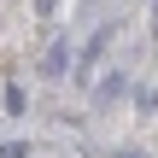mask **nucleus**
Here are the masks:
<instances>
[{"instance_id": "1", "label": "nucleus", "mask_w": 158, "mask_h": 158, "mask_svg": "<svg viewBox=\"0 0 158 158\" xmlns=\"http://www.w3.org/2000/svg\"><path fill=\"white\" fill-rule=\"evenodd\" d=\"M106 41H111V23H100V29L88 35V47H82V64H76V76H88V70L100 64V53H106Z\"/></svg>"}, {"instance_id": "2", "label": "nucleus", "mask_w": 158, "mask_h": 158, "mask_svg": "<svg viewBox=\"0 0 158 158\" xmlns=\"http://www.w3.org/2000/svg\"><path fill=\"white\" fill-rule=\"evenodd\" d=\"M70 59H76V53H70V41H53V47L41 53V76H64V70H70Z\"/></svg>"}, {"instance_id": "3", "label": "nucleus", "mask_w": 158, "mask_h": 158, "mask_svg": "<svg viewBox=\"0 0 158 158\" xmlns=\"http://www.w3.org/2000/svg\"><path fill=\"white\" fill-rule=\"evenodd\" d=\"M0 111H6V117H23V111H29V94H23L18 82H6V100H0Z\"/></svg>"}, {"instance_id": "4", "label": "nucleus", "mask_w": 158, "mask_h": 158, "mask_svg": "<svg viewBox=\"0 0 158 158\" xmlns=\"http://www.w3.org/2000/svg\"><path fill=\"white\" fill-rule=\"evenodd\" d=\"M123 94V70H111V76H100V100H117Z\"/></svg>"}, {"instance_id": "5", "label": "nucleus", "mask_w": 158, "mask_h": 158, "mask_svg": "<svg viewBox=\"0 0 158 158\" xmlns=\"http://www.w3.org/2000/svg\"><path fill=\"white\" fill-rule=\"evenodd\" d=\"M0 158H29V147L23 141H0Z\"/></svg>"}, {"instance_id": "6", "label": "nucleus", "mask_w": 158, "mask_h": 158, "mask_svg": "<svg viewBox=\"0 0 158 158\" xmlns=\"http://www.w3.org/2000/svg\"><path fill=\"white\" fill-rule=\"evenodd\" d=\"M35 12H41V18H53V12H59V0H35Z\"/></svg>"}, {"instance_id": "7", "label": "nucleus", "mask_w": 158, "mask_h": 158, "mask_svg": "<svg viewBox=\"0 0 158 158\" xmlns=\"http://www.w3.org/2000/svg\"><path fill=\"white\" fill-rule=\"evenodd\" d=\"M117 158H141V152H117Z\"/></svg>"}, {"instance_id": "8", "label": "nucleus", "mask_w": 158, "mask_h": 158, "mask_svg": "<svg viewBox=\"0 0 158 158\" xmlns=\"http://www.w3.org/2000/svg\"><path fill=\"white\" fill-rule=\"evenodd\" d=\"M152 12H158V0H152Z\"/></svg>"}]
</instances>
